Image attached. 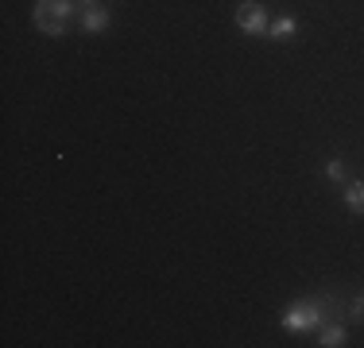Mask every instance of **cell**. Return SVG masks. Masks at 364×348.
Masks as SVG:
<instances>
[{
	"label": "cell",
	"mask_w": 364,
	"mask_h": 348,
	"mask_svg": "<svg viewBox=\"0 0 364 348\" xmlns=\"http://www.w3.org/2000/svg\"><path fill=\"white\" fill-rule=\"evenodd\" d=\"M341 310V298L337 294H318V298H302V302H291L287 313H283V329L287 333H306V329H322L329 321V313L337 317Z\"/></svg>",
	"instance_id": "obj_1"
},
{
	"label": "cell",
	"mask_w": 364,
	"mask_h": 348,
	"mask_svg": "<svg viewBox=\"0 0 364 348\" xmlns=\"http://www.w3.org/2000/svg\"><path fill=\"white\" fill-rule=\"evenodd\" d=\"M70 12H74V0H39L36 4V28L43 35H63Z\"/></svg>",
	"instance_id": "obj_2"
},
{
	"label": "cell",
	"mask_w": 364,
	"mask_h": 348,
	"mask_svg": "<svg viewBox=\"0 0 364 348\" xmlns=\"http://www.w3.org/2000/svg\"><path fill=\"white\" fill-rule=\"evenodd\" d=\"M237 28L245 35H256V39H267V28H272V20H267L264 4L259 0H245V4L237 8Z\"/></svg>",
	"instance_id": "obj_3"
},
{
	"label": "cell",
	"mask_w": 364,
	"mask_h": 348,
	"mask_svg": "<svg viewBox=\"0 0 364 348\" xmlns=\"http://www.w3.org/2000/svg\"><path fill=\"white\" fill-rule=\"evenodd\" d=\"M109 20H112L109 8H101V4L82 8V31H93V35H97V31H105V28H109Z\"/></svg>",
	"instance_id": "obj_4"
},
{
	"label": "cell",
	"mask_w": 364,
	"mask_h": 348,
	"mask_svg": "<svg viewBox=\"0 0 364 348\" xmlns=\"http://www.w3.org/2000/svg\"><path fill=\"white\" fill-rule=\"evenodd\" d=\"M341 194H345V205H349L353 213L364 217V182H360V178H349V182L341 186Z\"/></svg>",
	"instance_id": "obj_5"
},
{
	"label": "cell",
	"mask_w": 364,
	"mask_h": 348,
	"mask_svg": "<svg viewBox=\"0 0 364 348\" xmlns=\"http://www.w3.org/2000/svg\"><path fill=\"white\" fill-rule=\"evenodd\" d=\"M318 344L341 348L345 344V325H341V321H326V325H322V341H318Z\"/></svg>",
	"instance_id": "obj_6"
},
{
	"label": "cell",
	"mask_w": 364,
	"mask_h": 348,
	"mask_svg": "<svg viewBox=\"0 0 364 348\" xmlns=\"http://www.w3.org/2000/svg\"><path fill=\"white\" fill-rule=\"evenodd\" d=\"M294 31H299L294 16H279V20H272V28H267V39H291Z\"/></svg>",
	"instance_id": "obj_7"
},
{
	"label": "cell",
	"mask_w": 364,
	"mask_h": 348,
	"mask_svg": "<svg viewBox=\"0 0 364 348\" xmlns=\"http://www.w3.org/2000/svg\"><path fill=\"white\" fill-rule=\"evenodd\" d=\"M326 178L333 182V186H345V182H349V174H345V163L337 159V155H333V159L326 163Z\"/></svg>",
	"instance_id": "obj_8"
},
{
	"label": "cell",
	"mask_w": 364,
	"mask_h": 348,
	"mask_svg": "<svg viewBox=\"0 0 364 348\" xmlns=\"http://www.w3.org/2000/svg\"><path fill=\"white\" fill-rule=\"evenodd\" d=\"M349 321H357V325H364V294L349 302Z\"/></svg>",
	"instance_id": "obj_9"
},
{
	"label": "cell",
	"mask_w": 364,
	"mask_h": 348,
	"mask_svg": "<svg viewBox=\"0 0 364 348\" xmlns=\"http://www.w3.org/2000/svg\"><path fill=\"white\" fill-rule=\"evenodd\" d=\"M90 4H97V0H82V8H90Z\"/></svg>",
	"instance_id": "obj_10"
}]
</instances>
